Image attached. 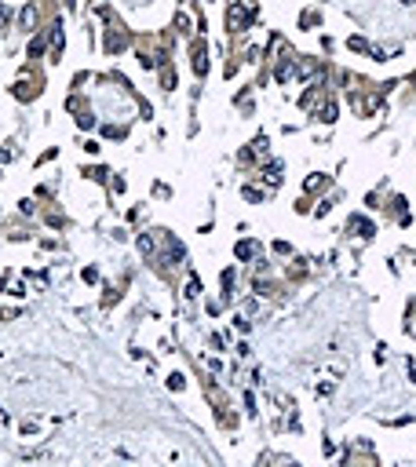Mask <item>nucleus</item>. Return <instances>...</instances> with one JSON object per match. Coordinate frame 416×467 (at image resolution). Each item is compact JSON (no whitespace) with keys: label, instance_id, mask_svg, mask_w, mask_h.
Here are the masks:
<instances>
[{"label":"nucleus","instance_id":"obj_1","mask_svg":"<svg viewBox=\"0 0 416 467\" xmlns=\"http://www.w3.org/2000/svg\"><path fill=\"white\" fill-rule=\"evenodd\" d=\"M33 22H37V8H33V4H29V8L22 11V26L29 29V26H33Z\"/></svg>","mask_w":416,"mask_h":467}]
</instances>
